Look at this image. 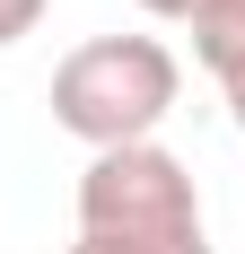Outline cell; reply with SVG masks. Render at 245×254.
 <instances>
[{"label": "cell", "mask_w": 245, "mask_h": 254, "mask_svg": "<svg viewBox=\"0 0 245 254\" xmlns=\"http://www.w3.org/2000/svg\"><path fill=\"white\" fill-rule=\"evenodd\" d=\"M219 97H228V114H237V131H245V62H237V70H219Z\"/></svg>", "instance_id": "5"}, {"label": "cell", "mask_w": 245, "mask_h": 254, "mask_svg": "<svg viewBox=\"0 0 245 254\" xmlns=\"http://www.w3.org/2000/svg\"><path fill=\"white\" fill-rule=\"evenodd\" d=\"M35 26H44V0H0V44H18Z\"/></svg>", "instance_id": "4"}, {"label": "cell", "mask_w": 245, "mask_h": 254, "mask_svg": "<svg viewBox=\"0 0 245 254\" xmlns=\"http://www.w3.org/2000/svg\"><path fill=\"white\" fill-rule=\"evenodd\" d=\"M175 88H184V62L158 35H88L53 70V123L70 140H88L97 158L105 149H140L175 114Z\"/></svg>", "instance_id": "1"}, {"label": "cell", "mask_w": 245, "mask_h": 254, "mask_svg": "<svg viewBox=\"0 0 245 254\" xmlns=\"http://www.w3.org/2000/svg\"><path fill=\"white\" fill-rule=\"evenodd\" d=\"M70 254H97V246H70Z\"/></svg>", "instance_id": "7"}, {"label": "cell", "mask_w": 245, "mask_h": 254, "mask_svg": "<svg viewBox=\"0 0 245 254\" xmlns=\"http://www.w3.org/2000/svg\"><path fill=\"white\" fill-rule=\"evenodd\" d=\"M184 26H193V53H201V70H210V79L245 62V0H193Z\"/></svg>", "instance_id": "3"}, {"label": "cell", "mask_w": 245, "mask_h": 254, "mask_svg": "<svg viewBox=\"0 0 245 254\" xmlns=\"http://www.w3.org/2000/svg\"><path fill=\"white\" fill-rule=\"evenodd\" d=\"M149 18H184V9H193V0H140Z\"/></svg>", "instance_id": "6"}, {"label": "cell", "mask_w": 245, "mask_h": 254, "mask_svg": "<svg viewBox=\"0 0 245 254\" xmlns=\"http://www.w3.org/2000/svg\"><path fill=\"white\" fill-rule=\"evenodd\" d=\"M79 246H97V254H210L193 167L175 149H158V140L88 158V176H79Z\"/></svg>", "instance_id": "2"}]
</instances>
